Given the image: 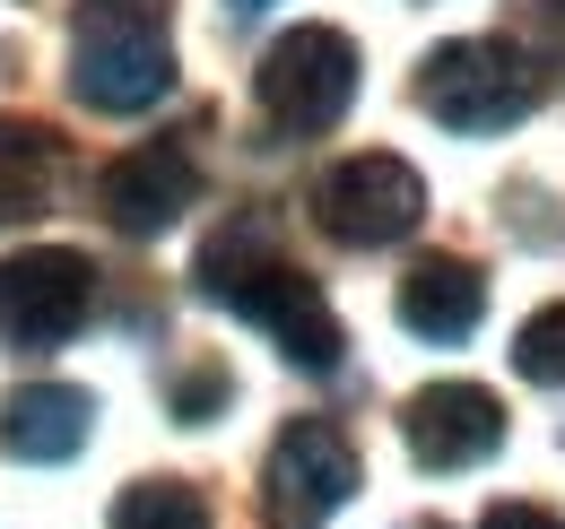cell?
I'll return each mask as SVG.
<instances>
[{
  "label": "cell",
  "mask_w": 565,
  "mask_h": 529,
  "mask_svg": "<svg viewBox=\"0 0 565 529\" xmlns=\"http://www.w3.org/2000/svg\"><path fill=\"white\" fill-rule=\"evenodd\" d=\"M192 278H201V295L210 304H226V313H244L253 331L279 338L287 365H305V374H331L340 365V322H331V304L313 295V278L287 261L279 244H270V226L262 217H235V226H217L210 244H201V261H192Z\"/></svg>",
  "instance_id": "cell-1"
},
{
  "label": "cell",
  "mask_w": 565,
  "mask_h": 529,
  "mask_svg": "<svg viewBox=\"0 0 565 529\" xmlns=\"http://www.w3.org/2000/svg\"><path fill=\"white\" fill-rule=\"evenodd\" d=\"M71 87L96 114H148L174 87L166 0H87L71 35Z\"/></svg>",
  "instance_id": "cell-2"
},
{
  "label": "cell",
  "mask_w": 565,
  "mask_h": 529,
  "mask_svg": "<svg viewBox=\"0 0 565 529\" xmlns=\"http://www.w3.org/2000/svg\"><path fill=\"white\" fill-rule=\"evenodd\" d=\"M418 105L444 122V131H513L531 105H540V78L531 62L513 53V44H495V35H461V44H435L418 62Z\"/></svg>",
  "instance_id": "cell-3"
},
{
  "label": "cell",
  "mask_w": 565,
  "mask_h": 529,
  "mask_svg": "<svg viewBox=\"0 0 565 529\" xmlns=\"http://www.w3.org/2000/svg\"><path fill=\"white\" fill-rule=\"evenodd\" d=\"M253 105L270 114V131L322 139L356 105V44L340 26H296V35H279L262 53V69H253Z\"/></svg>",
  "instance_id": "cell-4"
},
{
  "label": "cell",
  "mask_w": 565,
  "mask_h": 529,
  "mask_svg": "<svg viewBox=\"0 0 565 529\" xmlns=\"http://www.w3.org/2000/svg\"><path fill=\"white\" fill-rule=\"evenodd\" d=\"M418 217H426L418 165H409V156H383V148L340 156V165L313 183V226H322L331 244H349V252H383V244H401Z\"/></svg>",
  "instance_id": "cell-5"
},
{
  "label": "cell",
  "mask_w": 565,
  "mask_h": 529,
  "mask_svg": "<svg viewBox=\"0 0 565 529\" xmlns=\"http://www.w3.org/2000/svg\"><path fill=\"white\" fill-rule=\"evenodd\" d=\"M96 313V269L71 244H35V252H9L0 261V338L9 347H62L87 331Z\"/></svg>",
  "instance_id": "cell-6"
},
{
  "label": "cell",
  "mask_w": 565,
  "mask_h": 529,
  "mask_svg": "<svg viewBox=\"0 0 565 529\" xmlns=\"http://www.w3.org/2000/svg\"><path fill=\"white\" fill-rule=\"evenodd\" d=\"M356 495V443L331 417H296L262 461V512L270 529H322Z\"/></svg>",
  "instance_id": "cell-7"
},
{
  "label": "cell",
  "mask_w": 565,
  "mask_h": 529,
  "mask_svg": "<svg viewBox=\"0 0 565 529\" xmlns=\"http://www.w3.org/2000/svg\"><path fill=\"white\" fill-rule=\"evenodd\" d=\"M401 443H409V461L418 468H479L504 452V399L488 382H426L409 391L401 408Z\"/></svg>",
  "instance_id": "cell-8"
},
{
  "label": "cell",
  "mask_w": 565,
  "mask_h": 529,
  "mask_svg": "<svg viewBox=\"0 0 565 529\" xmlns=\"http://www.w3.org/2000/svg\"><path fill=\"white\" fill-rule=\"evenodd\" d=\"M192 199H201V165H192V148H174V139L122 148V156L96 174V208H105L114 235H166Z\"/></svg>",
  "instance_id": "cell-9"
},
{
  "label": "cell",
  "mask_w": 565,
  "mask_h": 529,
  "mask_svg": "<svg viewBox=\"0 0 565 529\" xmlns=\"http://www.w3.org/2000/svg\"><path fill=\"white\" fill-rule=\"evenodd\" d=\"M479 322H488V278H479V261H461V252H426V261L401 278V331H409V338L461 347Z\"/></svg>",
  "instance_id": "cell-10"
},
{
  "label": "cell",
  "mask_w": 565,
  "mask_h": 529,
  "mask_svg": "<svg viewBox=\"0 0 565 529\" xmlns=\"http://www.w3.org/2000/svg\"><path fill=\"white\" fill-rule=\"evenodd\" d=\"M87 425H96V399L78 391V382H26V391H9V408H0V452L53 468V461L87 452Z\"/></svg>",
  "instance_id": "cell-11"
},
{
  "label": "cell",
  "mask_w": 565,
  "mask_h": 529,
  "mask_svg": "<svg viewBox=\"0 0 565 529\" xmlns=\"http://www.w3.org/2000/svg\"><path fill=\"white\" fill-rule=\"evenodd\" d=\"M53 174H62V139L26 114H0V226H26L53 208Z\"/></svg>",
  "instance_id": "cell-12"
},
{
  "label": "cell",
  "mask_w": 565,
  "mask_h": 529,
  "mask_svg": "<svg viewBox=\"0 0 565 529\" xmlns=\"http://www.w3.org/2000/svg\"><path fill=\"white\" fill-rule=\"evenodd\" d=\"M114 529H210V504L183 477H140L114 495Z\"/></svg>",
  "instance_id": "cell-13"
},
{
  "label": "cell",
  "mask_w": 565,
  "mask_h": 529,
  "mask_svg": "<svg viewBox=\"0 0 565 529\" xmlns=\"http://www.w3.org/2000/svg\"><path fill=\"white\" fill-rule=\"evenodd\" d=\"M513 374L540 382V391H565V304H540V313L513 331Z\"/></svg>",
  "instance_id": "cell-14"
},
{
  "label": "cell",
  "mask_w": 565,
  "mask_h": 529,
  "mask_svg": "<svg viewBox=\"0 0 565 529\" xmlns=\"http://www.w3.org/2000/svg\"><path fill=\"white\" fill-rule=\"evenodd\" d=\"M226 391H235V382H226L217 356H183V365L166 374V408H174L183 425H210L217 408H226Z\"/></svg>",
  "instance_id": "cell-15"
},
{
  "label": "cell",
  "mask_w": 565,
  "mask_h": 529,
  "mask_svg": "<svg viewBox=\"0 0 565 529\" xmlns=\"http://www.w3.org/2000/svg\"><path fill=\"white\" fill-rule=\"evenodd\" d=\"M479 529H565L548 504H488V521Z\"/></svg>",
  "instance_id": "cell-16"
},
{
  "label": "cell",
  "mask_w": 565,
  "mask_h": 529,
  "mask_svg": "<svg viewBox=\"0 0 565 529\" xmlns=\"http://www.w3.org/2000/svg\"><path fill=\"white\" fill-rule=\"evenodd\" d=\"M226 9H235V18H262V9H270V0H226Z\"/></svg>",
  "instance_id": "cell-17"
},
{
  "label": "cell",
  "mask_w": 565,
  "mask_h": 529,
  "mask_svg": "<svg viewBox=\"0 0 565 529\" xmlns=\"http://www.w3.org/2000/svg\"><path fill=\"white\" fill-rule=\"evenodd\" d=\"M409 529H452V521H409Z\"/></svg>",
  "instance_id": "cell-18"
}]
</instances>
